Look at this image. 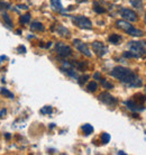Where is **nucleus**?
Masks as SVG:
<instances>
[{
    "label": "nucleus",
    "instance_id": "22",
    "mask_svg": "<svg viewBox=\"0 0 146 155\" xmlns=\"http://www.w3.org/2000/svg\"><path fill=\"white\" fill-rule=\"evenodd\" d=\"M109 140H110V135L108 133H102V135H101V142H102V144H108Z\"/></svg>",
    "mask_w": 146,
    "mask_h": 155
},
{
    "label": "nucleus",
    "instance_id": "30",
    "mask_svg": "<svg viewBox=\"0 0 146 155\" xmlns=\"http://www.w3.org/2000/svg\"><path fill=\"white\" fill-rule=\"evenodd\" d=\"M93 78H95V79H97V80H101V75H100L99 72H96V73L93 74Z\"/></svg>",
    "mask_w": 146,
    "mask_h": 155
},
{
    "label": "nucleus",
    "instance_id": "31",
    "mask_svg": "<svg viewBox=\"0 0 146 155\" xmlns=\"http://www.w3.org/2000/svg\"><path fill=\"white\" fill-rule=\"evenodd\" d=\"M5 114H6V109H4V110L0 111V117H2V115H5Z\"/></svg>",
    "mask_w": 146,
    "mask_h": 155
},
{
    "label": "nucleus",
    "instance_id": "3",
    "mask_svg": "<svg viewBox=\"0 0 146 155\" xmlns=\"http://www.w3.org/2000/svg\"><path fill=\"white\" fill-rule=\"evenodd\" d=\"M128 47L131 50V53H134L136 58H144L146 55V42H129Z\"/></svg>",
    "mask_w": 146,
    "mask_h": 155
},
{
    "label": "nucleus",
    "instance_id": "25",
    "mask_svg": "<svg viewBox=\"0 0 146 155\" xmlns=\"http://www.w3.org/2000/svg\"><path fill=\"white\" fill-rule=\"evenodd\" d=\"M31 20V14H26L20 17V24H27Z\"/></svg>",
    "mask_w": 146,
    "mask_h": 155
},
{
    "label": "nucleus",
    "instance_id": "36",
    "mask_svg": "<svg viewBox=\"0 0 146 155\" xmlns=\"http://www.w3.org/2000/svg\"><path fill=\"white\" fill-rule=\"evenodd\" d=\"M110 1H117V0H110Z\"/></svg>",
    "mask_w": 146,
    "mask_h": 155
},
{
    "label": "nucleus",
    "instance_id": "23",
    "mask_svg": "<svg viewBox=\"0 0 146 155\" xmlns=\"http://www.w3.org/2000/svg\"><path fill=\"white\" fill-rule=\"evenodd\" d=\"M133 99L137 100L138 102H142V104H144V102L146 101V97H145V96H143V94H139V93L135 94L134 97H133Z\"/></svg>",
    "mask_w": 146,
    "mask_h": 155
},
{
    "label": "nucleus",
    "instance_id": "12",
    "mask_svg": "<svg viewBox=\"0 0 146 155\" xmlns=\"http://www.w3.org/2000/svg\"><path fill=\"white\" fill-rule=\"evenodd\" d=\"M52 31H56L58 35L63 36V37H69L70 36V31L62 25H56L55 27H52Z\"/></svg>",
    "mask_w": 146,
    "mask_h": 155
},
{
    "label": "nucleus",
    "instance_id": "6",
    "mask_svg": "<svg viewBox=\"0 0 146 155\" xmlns=\"http://www.w3.org/2000/svg\"><path fill=\"white\" fill-rule=\"evenodd\" d=\"M119 12L124 19L127 20V21H129V23H135V21L138 20L137 14H136L134 10L129 9V8H123V9H120Z\"/></svg>",
    "mask_w": 146,
    "mask_h": 155
},
{
    "label": "nucleus",
    "instance_id": "17",
    "mask_svg": "<svg viewBox=\"0 0 146 155\" xmlns=\"http://www.w3.org/2000/svg\"><path fill=\"white\" fill-rule=\"evenodd\" d=\"M108 41L111 43V44H118L121 41V36L118 34H111V35L108 37Z\"/></svg>",
    "mask_w": 146,
    "mask_h": 155
},
{
    "label": "nucleus",
    "instance_id": "5",
    "mask_svg": "<svg viewBox=\"0 0 146 155\" xmlns=\"http://www.w3.org/2000/svg\"><path fill=\"white\" fill-rule=\"evenodd\" d=\"M55 51H56V53H58L61 58H69V56L72 55V48H71L69 45H66L65 43H62V42L56 43Z\"/></svg>",
    "mask_w": 146,
    "mask_h": 155
},
{
    "label": "nucleus",
    "instance_id": "10",
    "mask_svg": "<svg viewBox=\"0 0 146 155\" xmlns=\"http://www.w3.org/2000/svg\"><path fill=\"white\" fill-rule=\"evenodd\" d=\"M73 45H74V47H75L79 52H81L83 55L88 56V58H91V56H92L91 52L89 50L88 45H87L85 43L82 42V41H80V39H73Z\"/></svg>",
    "mask_w": 146,
    "mask_h": 155
},
{
    "label": "nucleus",
    "instance_id": "26",
    "mask_svg": "<svg viewBox=\"0 0 146 155\" xmlns=\"http://www.w3.org/2000/svg\"><path fill=\"white\" fill-rule=\"evenodd\" d=\"M89 79V75H82V77L78 78V82H79V84L83 85L87 82V80Z\"/></svg>",
    "mask_w": 146,
    "mask_h": 155
},
{
    "label": "nucleus",
    "instance_id": "27",
    "mask_svg": "<svg viewBox=\"0 0 146 155\" xmlns=\"http://www.w3.org/2000/svg\"><path fill=\"white\" fill-rule=\"evenodd\" d=\"M1 94H4L6 97L10 98V99H14V94H12L10 91H8L7 89H1Z\"/></svg>",
    "mask_w": 146,
    "mask_h": 155
},
{
    "label": "nucleus",
    "instance_id": "34",
    "mask_svg": "<svg viewBox=\"0 0 146 155\" xmlns=\"http://www.w3.org/2000/svg\"><path fill=\"white\" fill-rule=\"evenodd\" d=\"M79 2H85V1H88V0H78Z\"/></svg>",
    "mask_w": 146,
    "mask_h": 155
},
{
    "label": "nucleus",
    "instance_id": "11",
    "mask_svg": "<svg viewBox=\"0 0 146 155\" xmlns=\"http://www.w3.org/2000/svg\"><path fill=\"white\" fill-rule=\"evenodd\" d=\"M92 48H93V51H95V53H96L98 56H100V58L105 56L108 52V47L106 46L105 44H102L101 42H93Z\"/></svg>",
    "mask_w": 146,
    "mask_h": 155
},
{
    "label": "nucleus",
    "instance_id": "2",
    "mask_svg": "<svg viewBox=\"0 0 146 155\" xmlns=\"http://www.w3.org/2000/svg\"><path fill=\"white\" fill-rule=\"evenodd\" d=\"M116 27L124 31L125 33L127 34H129L131 36H143V31L141 29H137V28H135L134 26H131V24L129 21H127V20H117L116 21Z\"/></svg>",
    "mask_w": 146,
    "mask_h": 155
},
{
    "label": "nucleus",
    "instance_id": "13",
    "mask_svg": "<svg viewBox=\"0 0 146 155\" xmlns=\"http://www.w3.org/2000/svg\"><path fill=\"white\" fill-rule=\"evenodd\" d=\"M51 6L53 8V10L58 12H64V8L61 4V0H51Z\"/></svg>",
    "mask_w": 146,
    "mask_h": 155
},
{
    "label": "nucleus",
    "instance_id": "14",
    "mask_svg": "<svg viewBox=\"0 0 146 155\" xmlns=\"http://www.w3.org/2000/svg\"><path fill=\"white\" fill-rule=\"evenodd\" d=\"M2 20H4V24L9 29H12V20L10 19V17L7 12H2Z\"/></svg>",
    "mask_w": 146,
    "mask_h": 155
},
{
    "label": "nucleus",
    "instance_id": "1",
    "mask_svg": "<svg viewBox=\"0 0 146 155\" xmlns=\"http://www.w3.org/2000/svg\"><path fill=\"white\" fill-rule=\"evenodd\" d=\"M110 75L116 79H118L120 82L126 83L129 87H141L143 84L142 79L135 73L131 69H127L124 66H116L111 70Z\"/></svg>",
    "mask_w": 146,
    "mask_h": 155
},
{
    "label": "nucleus",
    "instance_id": "18",
    "mask_svg": "<svg viewBox=\"0 0 146 155\" xmlns=\"http://www.w3.org/2000/svg\"><path fill=\"white\" fill-rule=\"evenodd\" d=\"M93 10H95L97 14H105V12H106V9H105L102 6H100L99 2H97V1L93 2Z\"/></svg>",
    "mask_w": 146,
    "mask_h": 155
},
{
    "label": "nucleus",
    "instance_id": "4",
    "mask_svg": "<svg viewBox=\"0 0 146 155\" xmlns=\"http://www.w3.org/2000/svg\"><path fill=\"white\" fill-rule=\"evenodd\" d=\"M73 24L82 29H91L92 28V23L91 20L87 18L85 16H73L72 17Z\"/></svg>",
    "mask_w": 146,
    "mask_h": 155
},
{
    "label": "nucleus",
    "instance_id": "16",
    "mask_svg": "<svg viewBox=\"0 0 146 155\" xmlns=\"http://www.w3.org/2000/svg\"><path fill=\"white\" fill-rule=\"evenodd\" d=\"M81 129H82V132H83V134H85V136H89L90 134L93 133V127L90 124H85L81 127Z\"/></svg>",
    "mask_w": 146,
    "mask_h": 155
},
{
    "label": "nucleus",
    "instance_id": "20",
    "mask_svg": "<svg viewBox=\"0 0 146 155\" xmlns=\"http://www.w3.org/2000/svg\"><path fill=\"white\" fill-rule=\"evenodd\" d=\"M97 88H98V84H97L96 81H91L88 83V87H87V89L90 91V92H95L97 90Z\"/></svg>",
    "mask_w": 146,
    "mask_h": 155
},
{
    "label": "nucleus",
    "instance_id": "29",
    "mask_svg": "<svg viewBox=\"0 0 146 155\" xmlns=\"http://www.w3.org/2000/svg\"><path fill=\"white\" fill-rule=\"evenodd\" d=\"M17 51H18V53H20V54L26 53V48H25V46H19L18 48H17Z\"/></svg>",
    "mask_w": 146,
    "mask_h": 155
},
{
    "label": "nucleus",
    "instance_id": "19",
    "mask_svg": "<svg viewBox=\"0 0 146 155\" xmlns=\"http://www.w3.org/2000/svg\"><path fill=\"white\" fill-rule=\"evenodd\" d=\"M129 2L131 4V6L136 9H142L143 7V2L142 0H129Z\"/></svg>",
    "mask_w": 146,
    "mask_h": 155
},
{
    "label": "nucleus",
    "instance_id": "33",
    "mask_svg": "<svg viewBox=\"0 0 146 155\" xmlns=\"http://www.w3.org/2000/svg\"><path fill=\"white\" fill-rule=\"evenodd\" d=\"M6 138H7V140H9V138H10V135H9V134H7V135H6Z\"/></svg>",
    "mask_w": 146,
    "mask_h": 155
},
{
    "label": "nucleus",
    "instance_id": "9",
    "mask_svg": "<svg viewBox=\"0 0 146 155\" xmlns=\"http://www.w3.org/2000/svg\"><path fill=\"white\" fill-rule=\"evenodd\" d=\"M125 105H126V107L131 111H135V113H139V111H143L144 109H145V107H144V104H142V102H138L137 100H135V99H129V100H127L126 102H125Z\"/></svg>",
    "mask_w": 146,
    "mask_h": 155
},
{
    "label": "nucleus",
    "instance_id": "37",
    "mask_svg": "<svg viewBox=\"0 0 146 155\" xmlns=\"http://www.w3.org/2000/svg\"><path fill=\"white\" fill-rule=\"evenodd\" d=\"M145 91H146V87H145Z\"/></svg>",
    "mask_w": 146,
    "mask_h": 155
},
{
    "label": "nucleus",
    "instance_id": "15",
    "mask_svg": "<svg viewBox=\"0 0 146 155\" xmlns=\"http://www.w3.org/2000/svg\"><path fill=\"white\" fill-rule=\"evenodd\" d=\"M31 29L32 31H44V26H43L42 23L39 21H33L31 24Z\"/></svg>",
    "mask_w": 146,
    "mask_h": 155
},
{
    "label": "nucleus",
    "instance_id": "24",
    "mask_svg": "<svg viewBox=\"0 0 146 155\" xmlns=\"http://www.w3.org/2000/svg\"><path fill=\"white\" fill-rule=\"evenodd\" d=\"M52 111H53V109H52L51 106H45L44 108L41 109V114H43V115H48V114H52Z\"/></svg>",
    "mask_w": 146,
    "mask_h": 155
},
{
    "label": "nucleus",
    "instance_id": "8",
    "mask_svg": "<svg viewBox=\"0 0 146 155\" xmlns=\"http://www.w3.org/2000/svg\"><path fill=\"white\" fill-rule=\"evenodd\" d=\"M98 99H99L101 102H104L105 105L110 106V107H115V106H117V104H118L117 98H115L114 96H111L110 93H108V92L100 93Z\"/></svg>",
    "mask_w": 146,
    "mask_h": 155
},
{
    "label": "nucleus",
    "instance_id": "32",
    "mask_svg": "<svg viewBox=\"0 0 146 155\" xmlns=\"http://www.w3.org/2000/svg\"><path fill=\"white\" fill-rule=\"evenodd\" d=\"M18 8H20V9H27V6H18Z\"/></svg>",
    "mask_w": 146,
    "mask_h": 155
},
{
    "label": "nucleus",
    "instance_id": "28",
    "mask_svg": "<svg viewBox=\"0 0 146 155\" xmlns=\"http://www.w3.org/2000/svg\"><path fill=\"white\" fill-rule=\"evenodd\" d=\"M1 8H6V9H9V8H10V5L6 4V2H2V1H0V9H1Z\"/></svg>",
    "mask_w": 146,
    "mask_h": 155
},
{
    "label": "nucleus",
    "instance_id": "7",
    "mask_svg": "<svg viewBox=\"0 0 146 155\" xmlns=\"http://www.w3.org/2000/svg\"><path fill=\"white\" fill-rule=\"evenodd\" d=\"M61 70L66 73L69 77L74 78V79H78V74H77V69H75V65L73 63H70L68 61H63L61 65Z\"/></svg>",
    "mask_w": 146,
    "mask_h": 155
},
{
    "label": "nucleus",
    "instance_id": "35",
    "mask_svg": "<svg viewBox=\"0 0 146 155\" xmlns=\"http://www.w3.org/2000/svg\"><path fill=\"white\" fill-rule=\"evenodd\" d=\"M145 24H146V14H145Z\"/></svg>",
    "mask_w": 146,
    "mask_h": 155
},
{
    "label": "nucleus",
    "instance_id": "21",
    "mask_svg": "<svg viewBox=\"0 0 146 155\" xmlns=\"http://www.w3.org/2000/svg\"><path fill=\"white\" fill-rule=\"evenodd\" d=\"M100 81H101V84H102V87H104L105 89H112V88H114V84L110 83V82H108L106 79H102V78H101Z\"/></svg>",
    "mask_w": 146,
    "mask_h": 155
}]
</instances>
